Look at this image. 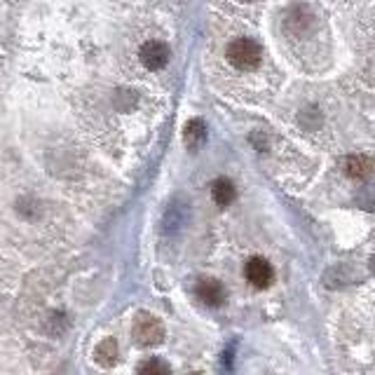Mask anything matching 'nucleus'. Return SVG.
Instances as JSON below:
<instances>
[{"mask_svg":"<svg viewBox=\"0 0 375 375\" xmlns=\"http://www.w3.org/2000/svg\"><path fill=\"white\" fill-rule=\"evenodd\" d=\"M228 62L235 66V68L240 70H253L258 68V64H261L263 59V49L258 45L256 40H251V38H237L228 45Z\"/></svg>","mask_w":375,"mask_h":375,"instance_id":"obj_1","label":"nucleus"},{"mask_svg":"<svg viewBox=\"0 0 375 375\" xmlns=\"http://www.w3.org/2000/svg\"><path fill=\"white\" fill-rule=\"evenodd\" d=\"M131 335L134 340L143 347H153V345H159L164 340V326L159 324L157 317L148 312H141L136 317L134 326H131Z\"/></svg>","mask_w":375,"mask_h":375,"instance_id":"obj_2","label":"nucleus"},{"mask_svg":"<svg viewBox=\"0 0 375 375\" xmlns=\"http://www.w3.org/2000/svg\"><path fill=\"white\" fill-rule=\"evenodd\" d=\"M244 277L251 286H256V289H268L274 279V270L266 258L256 256V258H249V261H246Z\"/></svg>","mask_w":375,"mask_h":375,"instance_id":"obj_3","label":"nucleus"},{"mask_svg":"<svg viewBox=\"0 0 375 375\" xmlns=\"http://www.w3.org/2000/svg\"><path fill=\"white\" fill-rule=\"evenodd\" d=\"M141 64L151 70H159L169 64V47L159 40H148L143 42V47L139 49Z\"/></svg>","mask_w":375,"mask_h":375,"instance_id":"obj_4","label":"nucleus"},{"mask_svg":"<svg viewBox=\"0 0 375 375\" xmlns=\"http://www.w3.org/2000/svg\"><path fill=\"white\" fill-rule=\"evenodd\" d=\"M195 294L204 302V305H209V307H218V305H223L225 302L223 284H220L218 279H211V277H204V279L197 281Z\"/></svg>","mask_w":375,"mask_h":375,"instance_id":"obj_5","label":"nucleus"},{"mask_svg":"<svg viewBox=\"0 0 375 375\" xmlns=\"http://www.w3.org/2000/svg\"><path fill=\"white\" fill-rule=\"evenodd\" d=\"M118 357H120V350H118V340L115 338L101 340V343L96 345V350H94V361L103 368L115 366V363H118Z\"/></svg>","mask_w":375,"mask_h":375,"instance_id":"obj_6","label":"nucleus"},{"mask_svg":"<svg viewBox=\"0 0 375 375\" xmlns=\"http://www.w3.org/2000/svg\"><path fill=\"white\" fill-rule=\"evenodd\" d=\"M375 169V162L368 155H350L345 162V172L352 179H368Z\"/></svg>","mask_w":375,"mask_h":375,"instance_id":"obj_7","label":"nucleus"},{"mask_svg":"<svg viewBox=\"0 0 375 375\" xmlns=\"http://www.w3.org/2000/svg\"><path fill=\"white\" fill-rule=\"evenodd\" d=\"M211 197L218 207H230L237 197V190H235V183L230 179H216L211 183Z\"/></svg>","mask_w":375,"mask_h":375,"instance_id":"obj_8","label":"nucleus"},{"mask_svg":"<svg viewBox=\"0 0 375 375\" xmlns=\"http://www.w3.org/2000/svg\"><path fill=\"white\" fill-rule=\"evenodd\" d=\"M183 139H185V146L190 148V151L200 148L204 143V139H207V125H204L200 118L190 120V122L185 125V129H183Z\"/></svg>","mask_w":375,"mask_h":375,"instance_id":"obj_9","label":"nucleus"},{"mask_svg":"<svg viewBox=\"0 0 375 375\" xmlns=\"http://www.w3.org/2000/svg\"><path fill=\"white\" fill-rule=\"evenodd\" d=\"M139 375H172L169 366L162 359H146L139 363Z\"/></svg>","mask_w":375,"mask_h":375,"instance_id":"obj_10","label":"nucleus"},{"mask_svg":"<svg viewBox=\"0 0 375 375\" xmlns=\"http://www.w3.org/2000/svg\"><path fill=\"white\" fill-rule=\"evenodd\" d=\"M188 375H202V373H188Z\"/></svg>","mask_w":375,"mask_h":375,"instance_id":"obj_11","label":"nucleus"}]
</instances>
